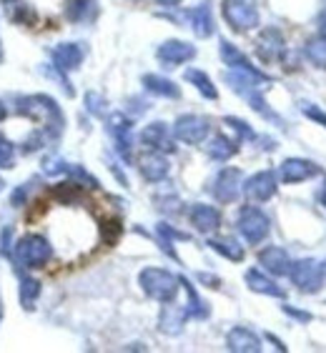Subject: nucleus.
I'll list each match as a JSON object with an SVG mask.
<instances>
[{
  "mask_svg": "<svg viewBox=\"0 0 326 353\" xmlns=\"http://www.w3.org/2000/svg\"><path fill=\"white\" fill-rule=\"evenodd\" d=\"M321 203L326 205V188H324V196H321Z\"/></svg>",
  "mask_w": 326,
  "mask_h": 353,
  "instance_id": "obj_49",
  "label": "nucleus"
},
{
  "mask_svg": "<svg viewBox=\"0 0 326 353\" xmlns=\"http://www.w3.org/2000/svg\"><path fill=\"white\" fill-rule=\"evenodd\" d=\"M211 133V123L209 118L204 116H181L176 123H173V138H178L181 143H189V145H198L204 143Z\"/></svg>",
  "mask_w": 326,
  "mask_h": 353,
  "instance_id": "obj_8",
  "label": "nucleus"
},
{
  "mask_svg": "<svg viewBox=\"0 0 326 353\" xmlns=\"http://www.w3.org/2000/svg\"><path fill=\"white\" fill-rule=\"evenodd\" d=\"M95 0H66V18L70 23H86L95 18Z\"/></svg>",
  "mask_w": 326,
  "mask_h": 353,
  "instance_id": "obj_27",
  "label": "nucleus"
},
{
  "mask_svg": "<svg viewBox=\"0 0 326 353\" xmlns=\"http://www.w3.org/2000/svg\"><path fill=\"white\" fill-rule=\"evenodd\" d=\"M224 123L226 125H231L233 130H236L238 133V141H256V133H253L251 128H249V125H246L244 121H238V118H224Z\"/></svg>",
  "mask_w": 326,
  "mask_h": 353,
  "instance_id": "obj_39",
  "label": "nucleus"
},
{
  "mask_svg": "<svg viewBox=\"0 0 326 353\" xmlns=\"http://www.w3.org/2000/svg\"><path fill=\"white\" fill-rule=\"evenodd\" d=\"M236 225H238V233H241L251 245L261 243V241L269 236V231H271V221H269V216H266L261 208H256V205H246V208H241Z\"/></svg>",
  "mask_w": 326,
  "mask_h": 353,
  "instance_id": "obj_6",
  "label": "nucleus"
},
{
  "mask_svg": "<svg viewBox=\"0 0 326 353\" xmlns=\"http://www.w3.org/2000/svg\"><path fill=\"white\" fill-rule=\"evenodd\" d=\"M26 193H28V183L13 190V196H10V203H13V208H21L23 201H26Z\"/></svg>",
  "mask_w": 326,
  "mask_h": 353,
  "instance_id": "obj_43",
  "label": "nucleus"
},
{
  "mask_svg": "<svg viewBox=\"0 0 326 353\" xmlns=\"http://www.w3.org/2000/svg\"><path fill=\"white\" fill-rule=\"evenodd\" d=\"M291 283L299 288L301 293H316L324 285V279H326V268L319 263V261L314 259H304V261H296L291 263Z\"/></svg>",
  "mask_w": 326,
  "mask_h": 353,
  "instance_id": "obj_7",
  "label": "nucleus"
},
{
  "mask_svg": "<svg viewBox=\"0 0 326 353\" xmlns=\"http://www.w3.org/2000/svg\"><path fill=\"white\" fill-rule=\"evenodd\" d=\"M284 311L289 313V316H294V319H299V321H309V319H311V316H309V313H304V311H294L291 306H286Z\"/></svg>",
  "mask_w": 326,
  "mask_h": 353,
  "instance_id": "obj_45",
  "label": "nucleus"
},
{
  "mask_svg": "<svg viewBox=\"0 0 326 353\" xmlns=\"http://www.w3.org/2000/svg\"><path fill=\"white\" fill-rule=\"evenodd\" d=\"M256 53L264 63H276L286 55V43L281 30L276 28H264L256 38Z\"/></svg>",
  "mask_w": 326,
  "mask_h": 353,
  "instance_id": "obj_9",
  "label": "nucleus"
},
{
  "mask_svg": "<svg viewBox=\"0 0 326 353\" xmlns=\"http://www.w3.org/2000/svg\"><path fill=\"white\" fill-rule=\"evenodd\" d=\"M181 285H184L186 293H189V306H186L189 319H198V321L209 319V306H206L204 301H201V296L196 293V288H193V285H191L186 279H181Z\"/></svg>",
  "mask_w": 326,
  "mask_h": 353,
  "instance_id": "obj_29",
  "label": "nucleus"
},
{
  "mask_svg": "<svg viewBox=\"0 0 326 353\" xmlns=\"http://www.w3.org/2000/svg\"><path fill=\"white\" fill-rule=\"evenodd\" d=\"M138 168H141V176L148 181V183H161L163 178L169 176V161L163 158V153L153 150V153H146V156L138 158Z\"/></svg>",
  "mask_w": 326,
  "mask_h": 353,
  "instance_id": "obj_18",
  "label": "nucleus"
},
{
  "mask_svg": "<svg viewBox=\"0 0 326 353\" xmlns=\"http://www.w3.org/2000/svg\"><path fill=\"white\" fill-rule=\"evenodd\" d=\"M3 185H6V183H3V178H0V190H3Z\"/></svg>",
  "mask_w": 326,
  "mask_h": 353,
  "instance_id": "obj_52",
  "label": "nucleus"
},
{
  "mask_svg": "<svg viewBox=\"0 0 326 353\" xmlns=\"http://www.w3.org/2000/svg\"><path fill=\"white\" fill-rule=\"evenodd\" d=\"M68 163H63L61 158H46V163H43V170H46L48 176H58V173H66Z\"/></svg>",
  "mask_w": 326,
  "mask_h": 353,
  "instance_id": "obj_40",
  "label": "nucleus"
},
{
  "mask_svg": "<svg viewBox=\"0 0 326 353\" xmlns=\"http://www.w3.org/2000/svg\"><path fill=\"white\" fill-rule=\"evenodd\" d=\"M226 346H229V351H236V353H258L261 351V339L253 331H249V328L238 326L229 331Z\"/></svg>",
  "mask_w": 326,
  "mask_h": 353,
  "instance_id": "obj_21",
  "label": "nucleus"
},
{
  "mask_svg": "<svg viewBox=\"0 0 326 353\" xmlns=\"http://www.w3.org/2000/svg\"><path fill=\"white\" fill-rule=\"evenodd\" d=\"M38 296H41V283L30 276H21V303L26 311H33Z\"/></svg>",
  "mask_w": 326,
  "mask_h": 353,
  "instance_id": "obj_34",
  "label": "nucleus"
},
{
  "mask_svg": "<svg viewBox=\"0 0 326 353\" xmlns=\"http://www.w3.org/2000/svg\"><path fill=\"white\" fill-rule=\"evenodd\" d=\"M244 193L251 203H266L276 193V173L274 170H258L244 183Z\"/></svg>",
  "mask_w": 326,
  "mask_h": 353,
  "instance_id": "obj_10",
  "label": "nucleus"
},
{
  "mask_svg": "<svg viewBox=\"0 0 326 353\" xmlns=\"http://www.w3.org/2000/svg\"><path fill=\"white\" fill-rule=\"evenodd\" d=\"M186 21H189L191 30L196 33V38H211L216 26H213V13H211L209 3H201V6L186 10Z\"/></svg>",
  "mask_w": 326,
  "mask_h": 353,
  "instance_id": "obj_20",
  "label": "nucleus"
},
{
  "mask_svg": "<svg viewBox=\"0 0 326 353\" xmlns=\"http://www.w3.org/2000/svg\"><path fill=\"white\" fill-rule=\"evenodd\" d=\"M108 130L113 141H116V150L121 153L123 161H131V145H133V136H131V121L121 113L108 118Z\"/></svg>",
  "mask_w": 326,
  "mask_h": 353,
  "instance_id": "obj_16",
  "label": "nucleus"
},
{
  "mask_svg": "<svg viewBox=\"0 0 326 353\" xmlns=\"http://www.w3.org/2000/svg\"><path fill=\"white\" fill-rule=\"evenodd\" d=\"M236 150H238V141H231V138L226 136H216L209 143V156L213 161H229Z\"/></svg>",
  "mask_w": 326,
  "mask_h": 353,
  "instance_id": "obj_31",
  "label": "nucleus"
},
{
  "mask_svg": "<svg viewBox=\"0 0 326 353\" xmlns=\"http://www.w3.org/2000/svg\"><path fill=\"white\" fill-rule=\"evenodd\" d=\"M224 78H226V83L231 85L233 93L241 95V98H244V101L256 110L258 116L269 118V121H274V123H281V118L269 108V103H266V98H264L266 83H271V81H266V78H256V75L244 73V70H229Z\"/></svg>",
  "mask_w": 326,
  "mask_h": 353,
  "instance_id": "obj_2",
  "label": "nucleus"
},
{
  "mask_svg": "<svg viewBox=\"0 0 326 353\" xmlns=\"http://www.w3.org/2000/svg\"><path fill=\"white\" fill-rule=\"evenodd\" d=\"M15 110L21 116H28L41 123L50 138H58L63 133V128H66V116H63L61 105L50 95H23V98L15 101Z\"/></svg>",
  "mask_w": 326,
  "mask_h": 353,
  "instance_id": "obj_1",
  "label": "nucleus"
},
{
  "mask_svg": "<svg viewBox=\"0 0 326 353\" xmlns=\"http://www.w3.org/2000/svg\"><path fill=\"white\" fill-rule=\"evenodd\" d=\"M156 58L163 63V65L176 68V65H184V63H189V61L196 58V48L191 46V43H184V41H166L163 46H158Z\"/></svg>",
  "mask_w": 326,
  "mask_h": 353,
  "instance_id": "obj_13",
  "label": "nucleus"
},
{
  "mask_svg": "<svg viewBox=\"0 0 326 353\" xmlns=\"http://www.w3.org/2000/svg\"><path fill=\"white\" fill-rule=\"evenodd\" d=\"M143 88L153 95H161V98H181V88L163 75H143Z\"/></svg>",
  "mask_w": 326,
  "mask_h": 353,
  "instance_id": "obj_26",
  "label": "nucleus"
},
{
  "mask_svg": "<svg viewBox=\"0 0 326 353\" xmlns=\"http://www.w3.org/2000/svg\"><path fill=\"white\" fill-rule=\"evenodd\" d=\"M0 319H3V301H0Z\"/></svg>",
  "mask_w": 326,
  "mask_h": 353,
  "instance_id": "obj_51",
  "label": "nucleus"
},
{
  "mask_svg": "<svg viewBox=\"0 0 326 353\" xmlns=\"http://www.w3.org/2000/svg\"><path fill=\"white\" fill-rule=\"evenodd\" d=\"M211 193L218 203H233L241 193V170L236 168H224L216 176L213 185H211Z\"/></svg>",
  "mask_w": 326,
  "mask_h": 353,
  "instance_id": "obj_11",
  "label": "nucleus"
},
{
  "mask_svg": "<svg viewBox=\"0 0 326 353\" xmlns=\"http://www.w3.org/2000/svg\"><path fill=\"white\" fill-rule=\"evenodd\" d=\"M324 268H326V263H324Z\"/></svg>",
  "mask_w": 326,
  "mask_h": 353,
  "instance_id": "obj_53",
  "label": "nucleus"
},
{
  "mask_svg": "<svg viewBox=\"0 0 326 353\" xmlns=\"http://www.w3.org/2000/svg\"><path fill=\"white\" fill-rule=\"evenodd\" d=\"M6 118H8V108H6V103L0 101V123L6 121Z\"/></svg>",
  "mask_w": 326,
  "mask_h": 353,
  "instance_id": "obj_48",
  "label": "nucleus"
},
{
  "mask_svg": "<svg viewBox=\"0 0 326 353\" xmlns=\"http://www.w3.org/2000/svg\"><path fill=\"white\" fill-rule=\"evenodd\" d=\"M158 241H161V248L169 253L171 259H176V251H173V241H189V233H181L176 228H171L169 223H158L156 225Z\"/></svg>",
  "mask_w": 326,
  "mask_h": 353,
  "instance_id": "obj_32",
  "label": "nucleus"
},
{
  "mask_svg": "<svg viewBox=\"0 0 326 353\" xmlns=\"http://www.w3.org/2000/svg\"><path fill=\"white\" fill-rule=\"evenodd\" d=\"M186 81H189L191 85H193V88L198 90V93L204 95V98H209V101H216V98H218L216 85H213V81H211V78L204 73V70L189 68V70H186Z\"/></svg>",
  "mask_w": 326,
  "mask_h": 353,
  "instance_id": "obj_28",
  "label": "nucleus"
},
{
  "mask_svg": "<svg viewBox=\"0 0 326 353\" xmlns=\"http://www.w3.org/2000/svg\"><path fill=\"white\" fill-rule=\"evenodd\" d=\"M221 61H224L231 70H244V73H251V75H256V78H266V81H271L264 70H258L256 65H253V63L229 41H221Z\"/></svg>",
  "mask_w": 326,
  "mask_h": 353,
  "instance_id": "obj_15",
  "label": "nucleus"
},
{
  "mask_svg": "<svg viewBox=\"0 0 326 353\" xmlns=\"http://www.w3.org/2000/svg\"><path fill=\"white\" fill-rule=\"evenodd\" d=\"M138 283H141V288L146 291V296H151L153 301L171 303V301H176V296H178L181 279H176L173 273L163 271V268H143L141 276H138Z\"/></svg>",
  "mask_w": 326,
  "mask_h": 353,
  "instance_id": "obj_3",
  "label": "nucleus"
},
{
  "mask_svg": "<svg viewBox=\"0 0 326 353\" xmlns=\"http://www.w3.org/2000/svg\"><path fill=\"white\" fill-rule=\"evenodd\" d=\"M86 108H88V113H93V116H98V118H103L106 113H108L106 98H103L101 93H88V95H86Z\"/></svg>",
  "mask_w": 326,
  "mask_h": 353,
  "instance_id": "obj_37",
  "label": "nucleus"
},
{
  "mask_svg": "<svg viewBox=\"0 0 326 353\" xmlns=\"http://www.w3.org/2000/svg\"><path fill=\"white\" fill-rule=\"evenodd\" d=\"M306 58L316 65V68L326 70V38H311L306 43Z\"/></svg>",
  "mask_w": 326,
  "mask_h": 353,
  "instance_id": "obj_35",
  "label": "nucleus"
},
{
  "mask_svg": "<svg viewBox=\"0 0 326 353\" xmlns=\"http://www.w3.org/2000/svg\"><path fill=\"white\" fill-rule=\"evenodd\" d=\"M3 6H6L8 21L15 26H35V21H38V13L26 0H3Z\"/></svg>",
  "mask_w": 326,
  "mask_h": 353,
  "instance_id": "obj_24",
  "label": "nucleus"
},
{
  "mask_svg": "<svg viewBox=\"0 0 326 353\" xmlns=\"http://www.w3.org/2000/svg\"><path fill=\"white\" fill-rule=\"evenodd\" d=\"M43 143H46V136H43V133H33V136H30V138H28V141H26V145H23V150H26V153H33V150L41 148Z\"/></svg>",
  "mask_w": 326,
  "mask_h": 353,
  "instance_id": "obj_41",
  "label": "nucleus"
},
{
  "mask_svg": "<svg viewBox=\"0 0 326 353\" xmlns=\"http://www.w3.org/2000/svg\"><path fill=\"white\" fill-rule=\"evenodd\" d=\"M304 113H306V116H309V118H311V121L321 123V125H324V128H326V113H324V110L311 108V105H304Z\"/></svg>",
  "mask_w": 326,
  "mask_h": 353,
  "instance_id": "obj_42",
  "label": "nucleus"
},
{
  "mask_svg": "<svg viewBox=\"0 0 326 353\" xmlns=\"http://www.w3.org/2000/svg\"><path fill=\"white\" fill-rule=\"evenodd\" d=\"M209 245H211V251L221 253L224 259L236 261V263L238 261H244V248H241L236 241H231V238H211Z\"/></svg>",
  "mask_w": 326,
  "mask_h": 353,
  "instance_id": "obj_30",
  "label": "nucleus"
},
{
  "mask_svg": "<svg viewBox=\"0 0 326 353\" xmlns=\"http://www.w3.org/2000/svg\"><path fill=\"white\" fill-rule=\"evenodd\" d=\"M198 281L206 283L209 288H221V281H218L216 276H211V273H198Z\"/></svg>",
  "mask_w": 326,
  "mask_h": 353,
  "instance_id": "obj_44",
  "label": "nucleus"
},
{
  "mask_svg": "<svg viewBox=\"0 0 326 353\" xmlns=\"http://www.w3.org/2000/svg\"><path fill=\"white\" fill-rule=\"evenodd\" d=\"M123 228H121V221H116V218H111V221H103L101 225V238H103V243H108L113 245L121 238Z\"/></svg>",
  "mask_w": 326,
  "mask_h": 353,
  "instance_id": "obj_36",
  "label": "nucleus"
},
{
  "mask_svg": "<svg viewBox=\"0 0 326 353\" xmlns=\"http://www.w3.org/2000/svg\"><path fill=\"white\" fill-rule=\"evenodd\" d=\"M15 163V150L13 143L8 141L3 133H0V168H13Z\"/></svg>",
  "mask_w": 326,
  "mask_h": 353,
  "instance_id": "obj_38",
  "label": "nucleus"
},
{
  "mask_svg": "<svg viewBox=\"0 0 326 353\" xmlns=\"http://www.w3.org/2000/svg\"><path fill=\"white\" fill-rule=\"evenodd\" d=\"M319 33H321V38H326V10L321 13V18H319Z\"/></svg>",
  "mask_w": 326,
  "mask_h": 353,
  "instance_id": "obj_46",
  "label": "nucleus"
},
{
  "mask_svg": "<svg viewBox=\"0 0 326 353\" xmlns=\"http://www.w3.org/2000/svg\"><path fill=\"white\" fill-rule=\"evenodd\" d=\"M50 196H53L55 201H61V203L70 205V203H75V201H81V198H83V183H78V181L58 183V185H53Z\"/></svg>",
  "mask_w": 326,
  "mask_h": 353,
  "instance_id": "obj_33",
  "label": "nucleus"
},
{
  "mask_svg": "<svg viewBox=\"0 0 326 353\" xmlns=\"http://www.w3.org/2000/svg\"><path fill=\"white\" fill-rule=\"evenodd\" d=\"M258 263L264 265L271 276H289V271H291V259H289V253L284 248H279V245L264 248V251L258 253Z\"/></svg>",
  "mask_w": 326,
  "mask_h": 353,
  "instance_id": "obj_19",
  "label": "nucleus"
},
{
  "mask_svg": "<svg viewBox=\"0 0 326 353\" xmlns=\"http://www.w3.org/2000/svg\"><path fill=\"white\" fill-rule=\"evenodd\" d=\"M246 283H249V288H251V291L264 293V296H271V299H284V296H286L284 288H279V285L274 283L271 279H266L264 273L256 271V268L246 271Z\"/></svg>",
  "mask_w": 326,
  "mask_h": 353,
  "instance_id": "obj_25",
  "label": "nucleus"
},
{
  "mask_svg": "<svg viewBox=\"0 0 326 353\" xmlns=\"http://www.w3.org/2000/svg\"><path fill=\"white\" fill-rule=\"evenodd\" d=\"M158 6H163V8H176L181 0H156Z\"/></svg>",
  "mask_w": 326,
  "mask_h": 353,
  "instance_id": "obj_47",
  "label": "nucleus"
},
{
  "mask_svg": "<svg viewBox=\"0 0 326 353\" xmlns=\"http://www.w3.org/2000/svg\"><path fill=\"white\" fill-rule=\"evenodd\" d=\"M141 141L148 145L151 150H158V153H173L176 145H173V133L169 130V125L161 121L146 125L141 133Z\"/></svg>",
  "mask_w": 326,
  "mask_h": 353,
  "instance_id": "obj_14",
  "label": "nucleus"
},
{
  "mask_svg": "<svg viewBox=\"0 0 326 353\" xmlns=\"http://www.w3.org/2000/svg\"><path fill=\"white\" fill-rule=\"evenodd\" d=\"M50 58H53V68L61 70V73H70V70L81 68L83 58H86V50H83L81 43H61L50 50Z\"/></svg>",
  "mask_w": 326,
  "mask_h": 353,
  "instance_id": "obj_12",
  "label": "nucleus"
},
{
  "mask_svg": "<svg viewBox=\"0 0 326 353\" xmlns=\"http://www.w3.org/2000/svg\"><path fill=\"white\" fill-rule=\"evenodd\" d=\"M189 218H191V223H193V228L201 233L216 231L218 225H221V213H218L213 205H206V203L193 205L189 211Z\"/></svg>",
  "mask_w": 326,
  "mask_h": 353,
  "instance_id": "obj_22",
  "label": "nucleus"
},
{
  "mask_svg": "<svg viewBox=\"0 0 326 353\" xmlns=\"http://www.w3.org/2000/svg\"><path fill=\"white\" fill-rule=\"evenodd\" d=\"M186 319H189L186 308L173 306V301H171V303H166V306H163L161 319H158V328H161L166 336H178V333L184 331Z\"/></svg>",
  "mask_w": 326,
  "mask_h": 353,
  "instance_id": "obj_23",
  "label": "nucleus"
},
{
  "mask_svg": "<svg viewBox=\"0 0 326 353\" xmlns=\"http://www.w3.org/2000/svg\"><path fill=\"white\" fill-rule=\"evenodd\" d=\"M279 173L284 183H301V181H309V178L316 176L319 168H316V163L304 161V158H289V161L281 163Z\"/></svg>",
  "mask_w": 326,
  "mask_h": 353,
  "instance_id": "obj_17",
  "label": "nucleus"
},
{
  "mask_svg": "<svg viewBox=\"0 0 326 353\" xmlns=\"http://www.w3.org/2000/svg\"><path fill=\"white\" fill-rule=\"evenodd\" d=\"M53 256V248L43 236H23L18 243H15V261L23 265V268H46L48 261Z\"/></svg>",
  "mask_w": 326,
  "mask_h": 353,
  "instance_id": "obj_4",
  "label": "nucleus"
},
{
  "mask_svg": "<svg viewBox=\"0 0 326 353\" xmlns=\"http://www.w3.org/2000/svg\"><path fill=\"white\" fill-rule=\"evenodd\" d=\"M224 21L236 33H249L258 26V10L253 0H224L221 3Z\"/></svg>",
  "mask_w": 326,
  "mask_h": 353,
  "instance_id": "obj_5",
  "label": "nucleus"
},
{
  "mask_svg": "<svg viewBox=\"0 0 326 353\" xmlns=\"http://www.w3.org/2000/svg\"><path fill=\"white\" fill-rule=\"evenodd\" d=\"M0 63H3V43H0Z\"/></svg>",
  "mask_w": 326,
  "mask_h": 353,
  "instance_id": "obj_50",
  "label": "nucleus"
}]
</instances>
